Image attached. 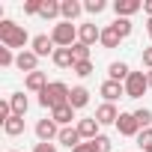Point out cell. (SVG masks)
<instances>
[{
  "label": "cell",
  "mask_w": 152,
  "mask_h": 152,
  "mask_svg": "<svg viewBox=\"0 0 152 152\" xmlns=\"http://www.w3.org/2000/svg\"><path fill=\"white\" fill-rule=\"evenodd\" d=\"M0 42H3V48H12V51L21 48V51H24V45H30L33 39H30V33H27L21 24L3 18V21H0Z\"/></svg>",
  "instance_id": "1"
},
{
  "label": "cell",
  "mask_w": 152,
  "mask_h": 152,
  "mask_svg": "<svg viewBox=\"0 0 152 152\" xmlns=\"http://www.w3.org/2000/svg\"><path fill=\"white\" fill-rule=\"evenodd\" d=\"M69 96H72V90H69L63 81H51V84L39 93V104L48 107V110H54V107H60V104H69Z\"/></svg>",
  "instance_id": "2"
},
{
  "label": "cell",
  "mask_w": 152,
  "mask_h": 152,
  "mask_svg": "<svg viewBox=\"0 0 152 152\" xmlns=\"http://www.w3.org/2000/svg\"><path fill=\"white\" fill-rule=\"evenodd\" d=\"M51 39H54L57 48H72L75 42H78V27H75L72 21H60V24H54Z\"/></svg>",
  "instance_id": "3"
},
{
  "label": "cell",
  "mask_w": 152,
  "mask_h": 152,
  "mask_svg": "<svg viewBox=\"0 0 152 152\" xmlns=\"http://www.w3.org/2000/svg\"><path fill=\"white\" fill-rule=\"evenodd\" d=\"M146 90H149L146 72H131V75H128V81H125V99H140Z\"/></svg>",
  "instance_id": "4"
},
{
  "label": "cell",
  "mask_w": 152,
  "mask_h": 152,
  "mask_svg": "<svg viewBox=\"0 0 152 152\" xmlns=\"http://www.w3.org/2000/svg\"><path fill=\"white\" fill-rule=\"evenodd\" d=\"M36 137H39V143H51V140L60 137V125H57L51 116H45V119L36 122Z\"/></svg>",
  "instance_id": "5"
},
{
  "label": "cell",
  "mask_w": 152,
  "mask_h": 152,
  "mask_svg": "<svg viewBox=\"0 0 152 152\" xmlns=\"http://www.w3.org/2000/svg\"><path fill=\"white\" fill-rule=\"evenodd\" d=\"M30 51H33V54L42 60V57H54L57 45H54V39H51V36L39 33V36H33V42H30Z\"/></svg>",
  "instance_id": "6"
},
{
  "label": "cell",
  "mask_w": 152,
  "mask_h": 152,
  "mask_svg": "<svg viewBox=\"0 0 152 152\" xmlns=\"http://www.w3.org/2000/svg\"><path fill=\"white\" fill-rule=\"evenodd\" d=\"M75 128H78V134L90 143V140H96V137H99V128H102V125H99V119H96V116H84V119L75 122Z\"/></svg>",
  "instance_id": "7"
},
{
  "label": "cell",
  "mask_w": 152,
  "mask_h": 152,
  "mask_svg": "<svg viewBox=\"0 0 152 152\" xmlns=\"http://www.w3.org/2000/svg\"><path fill=\"white\" fill-rule=\"evenodd\" d=\"M99 93H102V99H104L107 104H116L119 99H125V84H116V81H104Z\"/></svg>",
  "instance_id": "8"
},
{
  "label": "cell",
  "mask_w": 152,
  "mask_h": 152,
  "mask_svg": "<svg viewBox=\"0 0 152 152\" xmlns=\"http://www.w3.org/2000/svg\"><path fill=\"white\" fill-rule=\"evenodd\" d=\"M116 131L122 134V137H137L143 128L137 125V119H134V113H119V119H116Z\"/></svg>",
  "instance_id": "9"
},
{
  "label": "cell",
  "mask_w": 152,
  "mask_h": 152,
  "mask_svg": "<svg viewBox=\"0 0 152 152\" xmlns=\"http://www.w3.org/2000/svg\"><path fill=\"white\" fill-rule=\"evenodd\" d=\"M119 113H122V110H116V104H107V102H102V104L96 107V119H99V125H116Z\"/></svg>",
  "instance_id": "10"
},
{
  "label": "cell",
  "mask_w": 152,
  "mask_h": 152,
  "mask_svg": "<svg viewBox=\"0 0 152 152\" xmlns=\"http://www.w3.org/2000/svg\"><path fill=\"white\" fill-rule=\"evenodd\" d=\"M78 42H84V45H96V42H102V27L99 24H81L78 27Z\"/></svg>",
  "instance_id": "11"
},
{
  "label": "cell",
  "mask_w": 152,
  "mask_h": 152,
  "mask_svg": "<svg viewBox=\"0 0 152 152\" xmlns=\"http://www.w3.org/2000/svg\"><path fill=\"white\" fill-rule=\"evenodd\" d=\"M15 69H21L24 75H30V72H39V57H36L33 51H18Z\"/></svg>",
  "instance_id": "12"
},
{
  "label": "cell",
  "mask_w": 152,
  "mask_h": 152,
  "mask_svg": "<svg viewBox=\"0 0 152 152\" xmlns=\"http://www.w3.org/2000/svg\"><path fill=\"white\" fill-rule=\"evenodd\" d=\"M51 119H54L60 128H69V125L75 122V107H72V104H60V107L51 110Z\"/></svg>",
  "instance_id": "13"
},
{
  "label": "cell",
  "mask_w": 152,
  "mask_h": 152,
  "mask_svg": "<svg viewBox=\"0 0 152 152\" xmlns=\"http://www.w3.org/2000/svg\"><path fill=\"white\" fill-rule=\"evenodd\" d=\"M140 9H143V0H116V3H113L116 18H131V15L140 12Z\"/></svg>",
  "instance_id": "14"
},
{
  "label": "cell",
  "mask_w": 152,
  "mask_h": 152,
  "mask_svg": "<svg viewBox=\"0 0 152 152\" xmlns=\"http://www.w3.org/2000/svg\"><path fill=\"white\" fill-rule=\"evenodd\" d=\"M84 12V3H78V0H60V15H63V21H72L75 24V18H78Z\"/></svg>",
  "instance_id": "15"
},
{
  "label": "cell",
  "mask_w": 152,
  "mask_h": 152,
  "mask_svg": "<svg viewBox=\"0 0 152 152\" xmlns=\"http://www.w3.org/2000/svg\"><path fill=\"white\" fill-rule=\"evenodd\" d=\"M51 60H54V66H60V69H75V66H78V60H75V51H72V48H57Z\"/></svg>",
  "instance_id": "16"
},
{
  "label": "cell",
  "mask_w": 152,
  "mask_h": 152,
  "mask_svg": "<svg viewBox=\"0 0 152 152\" xmlns=\"http://www.w3.org/2000/svg\"><path fill=\"white\" fill-rule=\"evenodd\" d=\"M128 75H131V69H128V63H110L107 66V81H116V84H125L128 81Z\"/></svg>",
  "instance_id": "17"
},
{
  "label": "cell",
  "mask_w": 152,
  "mask_h": 152,
  "mask_svg": "<svg viewBox=\"0 0 152 152\" xmlns=\"http://www.w3.org/2000/svg\"><path fill=\"white\" fill-rule=\"evenodd\" d=\"M57 143H63V146L75 149V146H81V143H84V137L78 134V128H75V125H69V128H60V137H57Z\"/></svg>",
  "instance_id": "18"
},
{
  "label": "cell",
  "mask_w": 152,
  "mask_h": 152,
  "mask_svg": "<svg viewBox=\"0 0 152 152\" xmlns=\"http://www.w3.org/2000/svg\"><path fill=\"white\" fill-rule=\"evenodd\" d=\"M24 87H27L30 93H42V90L48 87V75H45V72H30L27 78H24Z\"/></svg>",
  "instance_id": "19"
},
{
  "label": "cell",
  "mask_w": 152,
  "mask_h": 152,
  "mask_svg": "<svg viewBox=\"0 0 152 152\" xmlns=\"http://www.w3.org/2000/svg\"><path fill=\"white\" fill-rule=\"evenodd\" d=\"M69 104H72L75 110H81V107H87V104H90V90H87V87H72V96H69Z\"/></svg>",
  "instance_id": "20"
},
{
  "label": "cell",
  "mask_w": 152,
  "mask_h": 152,
  "mask_svg": "<svg viewBox=\"0 0 152 152\" xmlns=\"http://www.w3.org/2000/svg\"><path fill=\"white\" fill-rule=\"evenodd\" d=\"M9 104H12V113H15V116H24L27 107H30V99H27L24 93H12V96H9Z\"/></svg>",
  "instance_id": "21"
},
{
  "label": "cell",
  "mask_w": 152,
  "mask_h": 152,
  "mask_svg": "<svg viewBox=\"0 0 152 152\" xmlns=\"http://www.w3.org/2000/svg\"><path fill=\"white\" fill-rule=\"evenodd\" d=\"M39 18H45V21L63 18V15H60V0H42V12H39Z\"/></svg>",
  "instance_id": "22"
},
{
  "label": "cell",
  "mask_w": 152,
  "mask_h": 152,
  "mask_svg": "<svg viewBox=\"0 0 152 152\" xmlns=\"http://www.w3.org/2000/svg\"><path fill=\"white\" fill-rule=\"evenodd\" d=\"M119 42H122V36L113 30V24L102 27V48H119Z\"/></svg>",
  "instance_id": "23"
},
{
  "label": "cell",
  "mask_w": 152,
  "mask_h": 152,
  "mask_svg": "<svg viewBox=\"0 0 152 152\" xmlns=\"http://www.w3.org/2000/svg\"><path fill=\"white\" fill-rule=\"evenodd\" d=\"M3 131H6L9 137H18V134H24V116H12V119L3 125Z\"/></svg>",
  "instance_id": "24"
},
{
  "label": "cell",
  "mask_w": 152,
  "mask_h": 152,
  "mask_svg": "<svg viewBox=\"0 0 152 152\" xmlns=\"http://www.w3.org/2000/svg\"><path fill=\"white\" fill-rule=\"evenodd\" d=\"M134 119H137L140 128H152V110L149 107H137L134 110Z\"/></svg>",
  "instance_id": "25"
},
{
  "label": "cell",
  "mask_w": 152,
  "mask_h": 152,
  "mask_svg": "<svg viewBox=\"0 0 152 152\" xmlns=\"http://www.w3.org/2000/svg\"><path fill=\"white\" fill-rule=\"evenodd\" d=\"M113 30L125 39V36H131V30H134V24H131V18H116L113 21Z\"/></svg>",
  "instance_id": "26"
},
{
  "label": "cell",
  "mask_w": 152,
  "mask_h": 152,
  "mask_svg": "<svg viewBox=\"0 0 152 152\" xmlns=\"http://www.w3.org/2000/svg\"><path fill=\"white\" fill-rule=\"evenodd\" d=\"M72 51H75V60H78V63H90V45L75 42V45H72Z\"/></svg>",
  "instance_id": "27"
},
{
  "label": "cell",
  "mask_w": 152,
  "mask_h": 152,
  "mask_svg": "<svg viewBox=\"0 0 152 152\" xmlns=\"http://www.w3.org/2000/svg\"><path fill=\"white\" fill-rule=\"evenodd\" d=\"M90 143H93V149H96V152H110V146H113L107 134H99V137H96V140H90Z\"/></svg>",
  "instance_id": "28"
},
{
  "label": "cell",
  "mask_w": 152,
  "mask_h": 152,
  "mask_svg": "<svg viewBox=\"0 0 152 152\" xmlns=\"http://www.w3.org/2000/svg\"><path fill=\"white\" fill-rule=\"evenodd\" d=\"M104 9H107L104 0H87V3H84V12H90V15H99V12H104Z\"/></svg>",
  "instance_id": "29"
},
{
  "label": "cell",
  "mask_w": 152,
  "mask_h": 152,
  "mask_svg": "<svg viewBox=\"0 0 152 152\" xmlns=\"http://www.w3.org/2000/svg\"><path fill=\"white\" fill-rule=\"evenodd\" d=\"M134 140H137V146H140V149L146 152V149L152 146V128H143V131H140V134H137Z\"/></svg>",
  "instance_id": "30"
},
{
  "label": "cell",
  "mask_w": 152,
  "mask_h": 152,
  "mask_svg": "<svg viewBox=\"0 0 152 152\" xmlns=\"http://www.w3.org/2000/svg\"><path fill=\"white\" fill-rule=\"evenodd\" d=\"M15 54H12V48H0V66L3 69H9V66H15Z\"/></svg>",
  "instance_id": "31"
},
{
  "label": "cell",
  "mask_w": 152,
  "mask_h": 152,
  "mask_svg": "<svg viewBox=\"0 0 152 152\" xmlns=\"http://www.w3.org/2000/svg\"><path fill=\"white\" fill-rule=\"evenodd\" d=\"M12 116H15V113H12V104H9V99H3V102H0V122L6 125Z\"/></svg>",
  "instance_id": "32"
},
{
  "label": "cell",
  "mask_w": 152,
  "mask_h": 152,
  "mask_svg": "<svg viewBox=\"0 0 152 152\" xmlns=\"http://www.w3.org/2000/svg\"><path fill=\"white\" fill-rule=\"evenodd\" d=\"M72 72L78 75V78H90V75H93V60H90V63H78Z\"/></svg>",
  "instance_id": "33"
},
{
  "label": "cell",
  "mask_w": 152,
  "mask_h": 152,
  "mask_svg": "<svg viewBox=\"0 0 152 152\" xmlns=\"http://www.w3.org/2000/svg\"><path fill=\"white\" fill-rule=\"evenodd\" d=\"M42 12V0H27L24 3V15H39Z\"/></svg>",
  "instance_id": "34"
},
{
  "label": "cell",
  "mask_w": 152,
  "mask_h": 152,
  "mask_svg": "<svg viewBox=\"0 0 152 152\" xmlns=\"http://www.w3.org/2000/svg\"><path fill=\"white\" fill-rule=\"evenodd\" d=\"M140 60H143V66H146V69L152 72V45H149V48H143V54H140Z\"/></svg>",
  "instance_id": "35"
},
{
  "label": "cell",
  "mask_w": 152,
  "mask_h": 152,
  "mask_svg": "<svg viewBox=\"0 0 152 152\" xmlns=\"http://www.w3.org/2000/svg\"><path fill=\"white\" fill-rule=\"evenodd\" d=\"M33 152H57V143H36Z\"/></svg>",
  "instance_id": "36"
},
{
  "label": "cell",
  "mask_w": 152,
  "mask_h": 152,
  "mask_svg": "<svg viewBox=\"0 0 152 152\" xmlns=\"http://www.w3.org/2000/svg\"><path fill=\"white\" fill-rule=\"evenodd\" d=\"M72 152H96V149H93V143H87V140H84V143H81V146H75V149H72Z\"/></svg>",
  "instance_id": "37"
},
{
  "label": "cell",
  "mask_w": 152,
  "mask_h": 152,
  "mask_svg": "<svg viewBox=\"0 0 152 152\" xmlns=\"http://www.w3.org/2000/svg\"><path fill=\"white\" fill-rule=\"evenodd\" d=\"M143 12H146V18H152V0H143Z\"/></svg>",
  "instance_id": "38"
},
{
  "label": "cell",
  "mask_w": 152,
  "mask_h": 152,
  "mask_svg": "<svg viewBox=\"0 0 152 152\" xmlns=\"http://www.w3.org/2000/svg\"><path fill=\"white\" fill-rule=\"evenodd\" d=\"M146 33H149V39H152V18L146 21Z\"/></svg>",
  "instance_id": "39"
},
{
  "label": "cell",
  "mask_w": 152,
  "mask_h": 152,
  "mask_svg": "<svg viewBox=\"0 0 152 152\" xmlns=\"http://www.w3.org/2000/svg\"><path fill=\"white\" fill-rule=\"evenodd\" d=\"M146 81H149V90H152V72H146Z\"/></svg>",
  "instance_id": "40"
},
{
  "label": "cell",
  "mask_w": 152,
  "mask_h": 152,
  "mask_svg": "<svg viewBox=\"0 0 152 152\" xmlns=\"http://www.w3.org/2000/svg\"><path fill=\"white\" fill-rule=\"evenodd\" d=\"M146 152H152V146H149V149H146Z\"/></svg>",
  "instance_id": "41"
},
{
  "label": "cell",
  "mask_w": 152,
  "mask_h": 152,
  "mask_svg": "<svg viewBox=\"0 0 152 152\" xmlns=\"http://www.w3.org/2000/svg\"><path fill=\"white\" fill-rule=\"evenodd\" d=\"M9 152H18V149H9Z\"/></svg>",
  "instance_id": "42"
}]
</instances>
